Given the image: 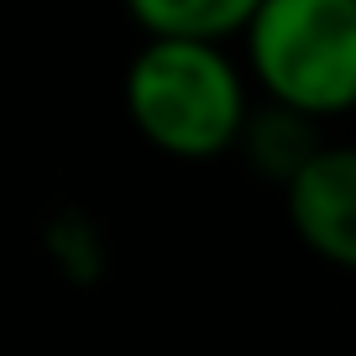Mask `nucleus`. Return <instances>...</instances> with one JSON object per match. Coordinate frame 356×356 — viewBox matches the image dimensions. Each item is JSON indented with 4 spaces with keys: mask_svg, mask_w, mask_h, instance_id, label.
Returning <instances> with one entry per match:
<instances>
[{
    "mask_svg": "<svg viewBox=\"0 0 356 356\" xmlns=\"http://www.w3.org/2000/svg\"><path fill=\"white\" fill-rule=\"evenodd\" d=\"M126 115L168 157L204 163L241 147L252 105L246 79L225 58L220 42H178L147 37V47L126 68Z\"/></svg>",
    "mask_w": 356,
    "mask_h": 356,
    "instance_id": "f257e3e1",
    "label": "nucleus"
},
{
    "mask_svg": "<svg viewBox=\"0 0 356 356\" xmlns=\"http://www.w3.org/2000/svg\"><path fill=\"white\" fill-rule=\"evenodd\" d=\"M283 210L320 262L356 273V142H325L283 189Z\"/></svg>",
    "mask_w": 356,
    "mask_h": 356,
    "instance_id": "7ed1b4c3",
    "label": "nucleus"
},
{
    "mask_svg": "<svg viewBox=\"0 0 356 356\" xmlns=\"http://www.w3.org/2000/svg\"><path fill=\"white\" fill-rule=\"evenodd\" d=\"M246 63L283 111L309 121L356 111V0H262Z\"/></svg>",
    "mask_w": 356,
    "mask_h": 356,
    "instance_id": "f03ea898",
    "label": "nucleus"
},
{
    "mask_svg": "<svg viewBox=\"0 0 356 356\" xmlns=\"http://www.w3.org/2000/svg\"><path fill=\"white\" fill-rule=\"evenodd\" d=\"M320 121H309V115L299 111H283V105L267 100V111H252V121H246V157L257 163V173L278 178L283 189H289L293 178L304 173V163H309L314 152H320V131H314Z\"/></svg>",
    "mask_w": 356,
    "mask_h": 356,
    "instance_id": "39448f33",
    "label": "nucleus"
},
{
    "mask_svg": "<svg viewBox=\"0 0 356 356\" xmlns=\"http://www.w3.org/2000/svg\"><path fill=\"white\" fill-rule=\"evenodd\" d=\"M131 22L147 37H178V42H225L246 32L262 11V0H126Z\"/></svg>",
    "mask_w": 356,
    "mask_h": 356,
    "instance_id": "20e7f679",
    "label": "nucleus"
}]
</instances>
